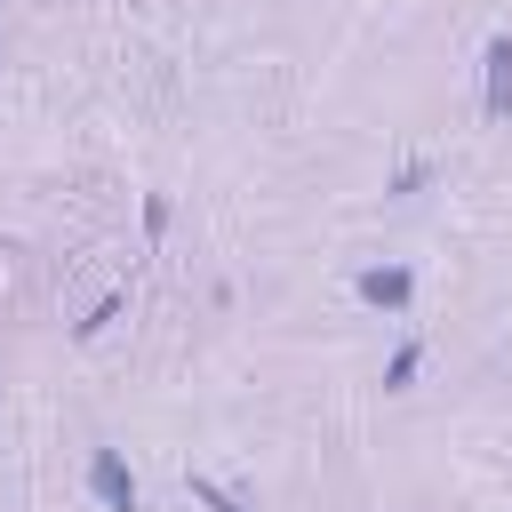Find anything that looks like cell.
<instances>
[{
  "label": "cell",
  "instance_id": "obj_5",
  "mask_svg": "<svg viewBox=\"0 0 512 512\" xmlns=\"http://www.w3.org/2000/svg\"><path fill=\"white\" fill-rule=\"evenodd\" d=\"M112 320H120V288H112V296H104V304H96V312H88V320H80V336H104V328H112Z\"/></svg>",
  "mask_w": 512,
  "mask_h": 512
},
{
  "label": "cell",
  "instance_id": "obj_1",
  "mask_svg": "<svg viewBox=\"0 0 512 512\" xmlns=\"http://www.w3.org/2000/svg\"><path fill=\"white\" fill-rule=\"evenodd\" d=\"M88 496L104 512H136V472L120 464V448H88Z\"/></svg>",
  "mask_w": 512,
  "mask_h": 512
},
{
  "label": "cell",
  "instance_id": "obj_4",
  "mask_svg": "<svg viewBox=\"0 0 512 512\" xmlns=\"http://www.w3.org/2000/svg\"><path fill=\"white\" fill-rule=\"evenodd\" d=\"M416 360H424V352H416V344H400V352L384 360V384H392V392H408V384H416Z\"/></svg>",
  "mask_w": 512,
  "mask_h": 512
},
{
  "label": "cell",
  "instance_id": "obj_6",
  "mask_svg": "<svg viewBox=\"0 0 512 512\" xmlns=\"http://www.w3.org/2000/svg\"><path fill=\"white\" fill-rule=\"evenodd\" d=\"M192 496H200V504H208V512H240V504H232V496H224V488H216V480H200V472H192Z\"/></svg>",
  "mask_w": 512,
  "mask_h": 512
},
{
  "label": "cell",
  "instance_id": "obj_3",
  "mask_svg": "<svg viewBox=\"0 0 512 512\" xmlns=\"http://www.w3.org/2000/svg\"><path fill=\"white\" fill-rule=\"evenodd\" d=\"M480 64H488V88H480V112H488V120H512V32H496Z\"/></svg>",
  "mask_w": 512,
  "mask_h": 512
},
{
  "label": "cell",
  "instance_id": "obj_2",
  "mask_svg": "<svg viewBox=\"0 0 512 512\" xmlns=\"http://www.w3.org/2000/svg\"><path fill=\"white\" fill-rule=\"evenodd\" d=\"M352 288H360V304H376V312H408V296H416V272H408V264H368Z\"/></svg>",
  "mask_w": 512,
  "mask_h": 512
}]
</instances>
